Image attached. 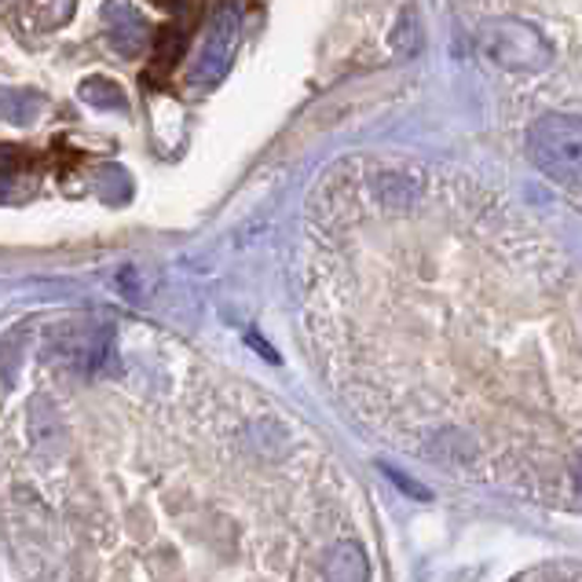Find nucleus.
Wrapping results in <instances>:
<instances>
[{
	"label": "nucleus",
	"mask_w": 582,
	"mask_h": 582,
	"mask_svg": "<svg viewBox=\"0 0 582 582\" xmlns=\"http://www.w3.org/2000/svg\"><path fill=\"white\" fill-rule=\"evenodd\" d=\"M528 154L554 180H582V117L546 114L531 125Z\"/></svg>",
	"instance_id": "1"
},
{
	"label": "nucleus",
	"mask_w": 582,
	"mask_h": 582,
	"mask_svg": "<svg viewBox=\"0 0 582 582\" xmlns=\"http://www.w3.org/2000/svg\"><path fill=\"white\" fill-rule=\"evenodd\" d=\"M239 29H242V12L235 0L216 8V15L210 18V26H205L199 55H194V81L210 85L216 77H224L235 55V45H239Z\"/></svg>",
	"instance_id": "2"
},
{
	"label": "nucleus",
	"mask_w": 582,
	"mask_h": 582,
	"mask_svg": "<svg viewBox=\"0 0 582 582\" xmlns=\"http://www.w3.org/2000/svg\"><path fill=\"white\" fill-rule=\"evenodd\" d=\"M106 41L122 55H136L151 41V26L132 4H111V12H106Z\"/></svg>",
	"instance_id": "3"
},
{
	"label": "nucleus",
	"mask_w": 582,
	"mask_h": 582,
	"mask_svg": "<svg viewBox=\"0 0 582 582\" xmlns=\"http://www.w3.org/2000/svg\"><path fill=\"white\" fill-rule=\"evenodd\" d=\"M322 575H327V582H367L370 565L355 542H341V546L330 549L327 565H322Z\"/></svg>",
	"instance_id": "4"
},
{
	"label": "nucleus",
	"mask_w": 582,
	"mask_h": 582,
	"mask_svg": "<svg viewBox=\"0 0 582 582\" xmlns=\"http://www.w3.org/2000/svg\"><path fill=\"white\" fill-rule=\"evenodd\" d=\"M41 111V100L34 92H15V88H0V122L8 125H29Z\"/></svg>",
	"instance_id": "5"
},
{
	"label": "nucleus",
	"mask_w": 582,
	"mask_h": 582,
	"mask_svg": "<svg viewBox=\"0 0 582 582\" xmlns=\"http://www.w3.org/2000/svg\"><path fill=\"white\" fill-rule=\"evenodd\" d=\"M77 96L88 106H96V111H125V92L114 81H106V77H85Z\"/></svg>",
	"instance_id": "6"
},
{
	"label": "nucleus",
	"mask_w": 582,
	"mask_h": 582,
	"mask_svg": "<svg viewBox=\"0 0 582 582\" xmlns=\"http://www.w3.org/2000/svg\"><path fill=\"white\" fill-rule=\"evenodd\" d=\"M187 48V34L180 26H165V34L157 37V48H154V66L157 71H173L176 63H180Z\"/></svg>",
	"instance_id": "7"
},
{
	"label": "nucleus",
	"mask_w": 582,
	"mask_h": 582,
	"mask_svg": "<svg viewBox=\"0 0 582 582\" xmlns=\"http://www.w3.org/2000/svg\"><path fill=\"white\" fill-rule=\"evenodd\" d=\"M18 162H23V154L12 151V147H0V173H12V169H18Z\"/></svg>",
	"instance_id": "8"
},
{
	"label": "nucleus",
	"mask_w": 582,
	"mask_h": 582,
	"mask_svg": "<svg viewBox=\"0 0 582 582\" xmlns=\"http://www.w3.org/2000/svg\"><path fill=\"white\" fill-rule=\"evenodd\" d=\"M575 483H579V495H582V458H579V466H575Z\"/></svg>",
	"instance_id": "9"
}]
</instances>
